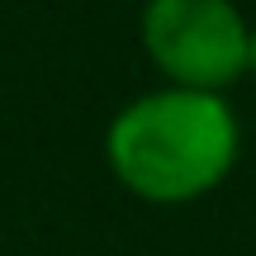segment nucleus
<instances>
[{"label": "nucleus", "mask_w": 256, "mask_h": 256, "mask_svg": "<svg viewBox=\"0 0 256 256\" xmlns=\"http://www.w3.org/2000/svg\"><path fill=\"white\" fill-rule=\"evenodd\" d=\"M252 19L232 0H147L138 38L166 86L223 95L247 76Z\"/></svg>", "instance_id": "f03ea898"}, {"label": "nucleus", "mask_w": 256, "mask_h": 256, "mask_svg": "<svg viewBox=\"0 0 256 256\" xmlns=\"http://www.w3.org/2000/svg\"><path fill=\"white\" fill-rule=\"evenodd\" d=\"M247 72L256 76V24H252V34H247Z\"/></svg>", "instance_id": "7ed1b4c3"}, {"label": "nucleus", "mask_w": 256, "mask_h": 256, "mask_svg": "<svg viewBox=\"0 0 256 256\" xmlns=\"http://www.w3.org/2000/svg\"><path fill=\"white\" fill-rule=\"evenodd\" d=\"M104 156L128 194L147 204H190L232 176L242 124L223 95L156 86L110 119Z\"/></svg>", "instance_id": "f257e3e1"}]
</instances>
